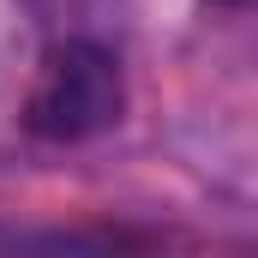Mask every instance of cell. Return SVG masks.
I'll return each mask as SVG.
<instances>
[{"instance_id":"obj_2","label":"cell","mask_w":258,"mask_h":258,"mask_svg":"<svg viewBox=\"0 0 258 258\" xmlns=\"http://www.w3.org/2000/svg\"><path fill=\"white\" fill-rule=\"evenodd\" d=\"M228 6H240V0H228Z\"/></svg>"},{"instance_id":"obj_1","label":"cell","mask_w":258,"mask_h":258,"mask_svg":"<svg viewBox=\"0 0 258 258\" xmlns=\"http://www.w3.org/2000/svg\"><path fill=\"white\" fill-rule=\"evenodd\" d=\"M120 114H126V78L102 42L66 36L42 54V72L24 96V132L48 144H84L96 132L120 126Z\"/></svg>"}]
</instances>
